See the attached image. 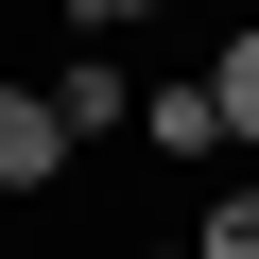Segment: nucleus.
Instances as JSON below:
<instances>
[{
  "instance_id": "obj_1",
  "label": "nucleus",
  "mask_w": 259,
  "mask_h": 259,
  "mask_svg": "<svg viewBox=\"0 0 259 259\" xmlns=\"http://www.w3.org/2000/svg\"><path fill=\"white\" fill-rule=\"evenodd\" d=\"M69 156H87V139L52 121V87H0V207H35V190H52Z\"/></svg>"
},
{
  "instance_id": "obj_2",
  "label": "nucleus",
  "mask_w": 259,
  "mask_h": 259,
  "mask_svg": "<svg viewBox=\"0 0 259 259\" xmlns=\"http://www.w3.org/2000/svg\"><path fill=\"white\" fill-rule=\"evenodd\" d=\"M52 121H69V139H121V121H139V69H121V35H87V52L52 69Z\"/></svg>"
},
{
  "instance_id": "obj_3",
  "label": "nucleus",
  "mask_w": 259,
  "mask_h": 259,
  "mask_svg": "<svg viewBox=\"0 0 259 259\" xmlns=\"http://www.w3.org/2000/svg\"><path fill=\"white\" fill-rule=\"evenodd\" d=\"M139 139H156V156H225V104H207V87H139Z\"/></svg>"
},
{
  "instance_id": "obj_4",
  "label": "nucleus",
  "mask_w": 259,
  "mask_h": 259,
  "mask_svg": "<svg viewBox=\"0 0 259 259\" xmlns=\"http://www.w3.org/2000/svg\"><path fill=\"white\" fill-rule=\"evenodd\" d=\"M207 104H225V139H242V156H259V18H242V35H225V69H207Z\"/></svg>"
},
{
  "instance_id": "obj_5",
  "label": "nucleus",
  "mask_w": 259,
  "mask_h": 259,
  "mask_svg": "<svg viewBox=\"0 0 259 259\" xmlns=\"http://www.w3.org/2000/svg\"><path fill=\"white\" fill-rule=\"evenodd\" d=\"M190 259H259V190H225V207L190 225Z\"/></svg>"
},
{
  "instance_id": "obj_6",
  "label": "nucleus",
  "mask_w": 259,
  "mask_h": 259,
  "mask_svg": "<svg viewBox=\"0 0 259 259\" xmlns=\"http://www.w3.org/2000/svg\"><path fill=\"white\" fill-rule=\"evenodd\" d=\"M69 18H87V35H139V18H156V0H69Z\"/></svg>"
},
{
  "instance_id": "obj_7",
  "label": "nucleus",
  "mask_w": 259,
  "mask_h": 259,
  "mask_svg": "<svg viewBox=\"0 0 259 259\" xmlns=\"http://www.w3.org/2000/svg\"><path fill=\"white\" fill-rule=\"evenodd\" d=\"M139 259H190V242H139Z\"/></svg>"
}]
</instances>
